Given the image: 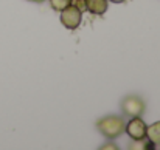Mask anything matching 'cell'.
<instances>
[{"label":"cell","mask_w":160,"mask_h":150,"mask_svg":"<svg viewBox=\"0 0 160 150\" xmlns=\"http://www.w3.org/2000/svg\"><path fill=\"white\" fill-rule=\"evenodd\" d=\"M107 149H110V150H117L118 147H117L115 144H104V146H101V150H107Z\"/></svg>","instance_id":"9"},{"label":"cell","mask_w":160,"mask_h":150,"mask_svg":"<svg viewBox=\"0 0 160 150\" xmlns=\"http://www.w3.org/2000/svg\"><path fill=\"white\" fill-rule=\"evenodd\" d=\"M107 2L109 0H84L86 11H89L95 16H103L107 11Z\"/></svg>","instance_id":"5"},{"label":"cell","mask_w":160,"mask_h":150,"mask_svg":"<svg viewBox=\"0 0 160 150\" xmlns=\"http://www.w3.org/2000/svg\"><path fill=\"white\" fill-rule=\"evenodd\" d=\"M124 125H126L124 119L121 116H117V115L104 116V118L97 121V129L107 139H115V138L121 136L124 133Z\"/></svg>","instance_id":"1"},{"label":"cell","mask_w":160,"mask_h":150,"mask_svg":"<svg viewBox=\"0 0 160 150\" xmlns=\"http://www.w3.org/2000/svg\"><path fill=\"white\" fill-rule=\"evenodd\" d=\"M73 0H50V5L54 11H62L64 8H67Z\"/></svg>","instance_id":"8"},{"label":"cell","mask_w":160,"mask_h":150,"mask_svg":"<svg viewBox=\"0 0 160 150\" xmlns=\"http://www.w3.org/2000/svg\"><path fill=\"white\" fill-rule=\"evenodd\" d=\"M146 122L140 118V116H135V118H131V121L124 125V133H128V136L131 139H142V138H146Z\"/></svg>","instance_id":"4"},{"label":"cell","mask_w":160,"mask_h":150,"mask_svg":"<svg viewBox=\"0 0 160 150\" xmlns=\"http://www.w3.org/2000/svg\"><path fill=\"white\" fill-rule=\"evenodd\" d=\"M109 2H113V3H123V2H126V0H109Z\"/></svg>","instance_id":"10"},{"label":"cell","mask_w":160,"mask_h":150,"mask_svg":"<svg viewBox=\"0 0 160 150\" xmlns=\"http://www.w3.org/2000/svg\"><path fill=\"white\" fill-rule=\"evenodd\" d=\"M61 12V23L67 28V30H76L81 25V17H82V11L72 2L67 8H64Z\"/></svg>","instance_id":"3"},{"label":"cell","mask_w":160,"mask_h":150,"mask_svg":"<svg viewBox=\"0 0 160 150\" xmlns=\"http://www.w3.org/2000/svg\"><path fill=\"white\" fill-rule=\"evenodd\" d=\"M146 138H148V141L156 149H160V121L152 122L151 125H148V129H146Z\"/></svg>","instance_id":"6"},{"label":"cell","mask_w":160,"mask_h":150,"mask_svg":"<svg viewBox=\"0 0 160 150\" xmlns=\"http://www.w3.org/2000/svg\"><path fill=\"white\" fill-rule=\"evenodd\" d=\"M131 150H154L156 147L149 143V141H146L145 138H142V139H132V143L128 146Z\"/></svg>","instance_id":"7"},{"label":"cell","mask_w":160,"mask_h":150,"mask_svg":"<svg viewBox=\"0 0 160 150\" xmlns=\"http://www.w3.org/2000/svg\"><path fill=\"white\" fill-rule=\"evenodd\" d=\"M30 2H33V3H42V2H45V0H30Z\"/></svg>","instance_id":"11"},{"label":"cell","mask_w":160,"mask_h":150,"mask_svg":"<svg viewBox=\"0 0 160 150\" xmlns=\"http://www.w3.org/2000/svg\"><path fill=\"white\" fill-rule=\"evenodd\" d=\"M120 108L126 118H135V116H142L145 113L146 102L138 95H128L121 99Z\"/></svg>","instance_id":"2"}]
</instances>
